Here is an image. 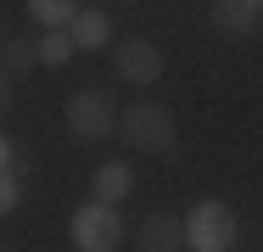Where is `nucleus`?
Listing matches in <instances>:
<instances>
[{"label":"nucleus","mask_w":263,"mask_h":252,"mask_svg":"<svg viewBox=\"0 0 263 252\" xmlns=\"http://www.w3.org/2000/svg\"><path fill=\"white\" fill-rule=\"evenodd\" d=\"M118 135H123V146L146 151V157H168L174 140H179V129H174V112L157 106V101H135L123 118H118Z\"/></svg>","instance_id":"nucleus-1"},{"label":"nucleus","mask_w":263,"mask_h":252,"mask_svg":"<svg viewBox=\"0 0 263 252\" xmlns=\"http://www.w3.org/2000/svg\"><path fill=\"white\" fill-rule=\"evenodd\" d=\"M185 247L191 252H230L235 247V213L224 202H196L185 219Z\"/></svg>","instance_id":"nucleus-2"},{"label":"nucleus","mask_w":263,"mask_h":252,"mask_svg":"<svg viewBox=\"0 0 263 252\" xmlns=\"http://www.w3.org/2000/svg\"><path fill=\"white\" fill-rule=\"evenodd\" d=\"M67 129L79 135V140H106V135H118V106L106 90H73L67 96Z\"/></svg>","instance_id":"nucleus-3"},{"label":"nucleus","mask_w":263,"mask_h":252,"mask_svg":"<svg viewBox=\"0 0 263 252\" xmlns=\"http://www.w3.org/2000/svg\"><path fill=\"white\" fill-rule=\"evenodd\" d=\"M67 236H73V247H79V252H112L118 241H123V219H118V207L84 202V207L73 213Z\"/></svg>","instance_id":"nucleus-4"},{"label":"nucleus","mask_w":263,"mask_h":252,"mask_svg":"<svg viewBox=\"0 0 263 252\" xmlns=\"http://www.w3.org/2000/svg\"><path fill=\"white\" fill-rule=\"evenodd\" d=\"M162 45L157 40H140V34H129V40H118V56H112V73L123 79V84H157L162 79Z\"/></svg>","instance_id":"nucleus-5"},{"label":"nucleus","mask_w":263,"mask_h":252,"mask_svg":"<svg viewBox=\"0 0 263 252\" xmlns=\"http://www.w3.org/2000/svg\"><path fill=\"white\" fill-rule=\"evenodd\" d=\"M213 28L230 34V40L263 34V0H218V6H213Z\"/></svg>","instance_id":"nucleus-6"},{"label":"nucleus","mask_w":263,"mask_h":252,"mask_svg":"<svg viewBox=\"0 0 263 252\" xmlns=\"http://www.w3.org/2000/svg\"><path fill=\"white\" fill-rule=\"evenodd\" d=\"M140 252H179L185 241V224L174 219V213H146L140 224H135V236H129Z\"/></svg>","instance_id":"nucleus-7"},{"label":"nucleus","mask_w":263,"mask_h":252,"mask_svg":"<svg viewBox=\"0 0 263 252\" xmlns=\"http://www.w3.org/2000/svg\"><path fill=\"white\" fill-rule=\"evenodd\" d=\"M90 191L101 207H118V202L135 191V174H129V163H96V174H90Z\"/></svg>","instance_id":"nucleus-8"},{"label":"nucleus","mask_w":263,"mask_h":252,"mask_svg":"<svg viewBox=\"0 0 263 252\" xmlns=\"http://www.w3.org/2000/svg\"><path fill=\"white\" fill-rule=\"evenodd\" d=\"M67 34H73V45H79V50H101L106 40H112V17H106L101 6H84V11L73 17Z\"/></svg>","instance_id":"nucleus-9"},{"label":"nucleus","mask_w":263,"mask_h":252,"mask_svg":"<svg viewBox=\"0 0 263 252\" xmlns=\"http://www.w3.org/2000/svg\"><path fill=\"white\" fill-rule=\"evenodd\" d=\"M84 6L79 0H28V17L45 28V34H62V28H73V17H79Z\"/></svg>","instance_id":"nucleus-10"},{"label":"nucleus","mask_w":263,"mask_h":252,"mask_svg":"<svg viewBox=\"0 0 263 252\" xmlns=\"http://www.w3.org/2000/svg\"><path fill=\"white\" fill-rule=\"evenodd\" d=\"M0 67H6L11 79H17V73H28V67H40V40H6Z\"/></svg>","instance_id":"nucleus-11"},{"label":"nucleus","mask_w":263,"mask_h":252,"mask_svg":"<svg viewBox=\"0 0 263 252\" xmlns=\"http://www.w3.org/2000/svg\"><path fill=\"white\" fill-rule=\"evenodd\" d=\"M73 34H67V28H62V34H45V40H40V62H45V67H67V62H73Z\"/></svg>","instance_id":"nucleus-12"},{"label":"nucleus","mask_w":263,"mask_h":252,"mask_svg":"<svg viewBox=\"0 0 263 252\" xmlns=\"http://www.w3.org/2000/svg\"><path fill=\"white\" fill-rule=\"evenodd\" d=\"M17 202H23V185H17L11 174H0V219H6V213H17Z\"/></svg>","instance_id":"nucleus-13"},{"label":"nucleus","mask_w":263,"mask_h":252,"mask_svg":"<svg viewBox=\"0 0 263 252\" xmlns=\"http://www.w3.org/2000/svg\"><path fill=\"white\" fill-rule=\"evenodd\" d=\"M6 106H11V73L0 67V118H6Z\"/></svg>","instance_id":"nucleus-14"},{"label":"nucleus","mask_w":263,"mask_h":252,"mask_svg":"<svg viewBox=\"0 0 263 252\" xmlns=\"http://www.w3.org/2000/svg\"><path fill=\"white\" fill-rule=\"evenodd\" d=\"M0 174H6V140H0Z\"/></svg>","instance_id":"nucleus-15"},{"label":"nucleus","mask_w":263,"mask_h":252,"mask_svg":"<svg viewBox=\"0 0 263 252\" xmlns=\"http://www.w3.org/2000/svg\"><path fill=\"white\" fill-rule=\"evenodd\" d=\"M0 252H23V247H11V241H0Z\"/></svg>","instance_id":"nucleus-16"},{"label":"nucleus","mask_w":263,"mask_h":252,"mask_svg":"<svg viewBox=\"0 0 263 252\" xmlns=\"http://www.w3.org/2000/svg\"><path fill=\"white\" fill-rule=\"evenodd\" d=\"M0 50H6V28H0Z\"/></svg>","instance_id":"nucleus-17"}]
</instances>
